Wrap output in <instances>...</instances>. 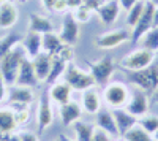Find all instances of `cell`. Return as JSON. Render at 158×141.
<instances>
[{"label": "cell", "instance_id": "8", "mask_svg": "<svg viewBox=\"0 0 158 141\" xmlns=\"http://www.w3.org/2000/svg\"><path fill=\"white\" fill-rule=\"evenodd\" d=\"M128 40H130V32L127 29H114V30L98 35L95 38V46L104 51H109V49H114L117 46L123 45Z\"/></svg>", "mask_w": 158, "mask_h": 141}, {"label": "cell", "instance_id": "11", "mask_svg": "<svg viewBox=\"0 0 158 141\" xmlns=\"http://www.w3.org/2000/svg\"><path fill=\"white\" fill-rule=\"evenodd\" d=\"M6 100L11 108H18V106H30L35 100V94L32 91V87H24L13 84L8 86V94Z\"/></svg>", "mask_w": 158, "mask_h": 141}, {"label": "cell", "instance_id": "28", "mask_svg": "<svg viewBox=\"0 0 158 141\" xmlns=\"http://www.w3.org/2000/svg\"><path fill=\"white\" fill-rule=\"evenodd\" d=\"M21 41H22V36L19 33L11 32V33L3 35L2 38H0V59H2L3 56H6L10 51H13L16 46H19Z\"/></svg>", "mask_w": 158, "mask_h": 141}, {"label": "cell", "instance_id": "9", "mask_svg": "<svg viewBox=\"0 0 158 141\" xmlns=\"http://www.w3.org/2000/svg\"><path fill=\"white\" fill-rule=\"evenodd\" d=\"M153 10H155V5L149 0H146V6H144V11L141 18L138 19V22L131 27V32H130V40L138 43L139 38L146 33L147 30H150L153 27Z\"/></svg>", "mask_w": 158, "mask_h": 141}, {"label": "cell", "instance_id": "2", "mask_svg": "<svg viewBox=\"0 0 158 141\" xmlns=\"http://www.w3.org/2000/svg\"><path fill=\"white\" fill-rule=\"evenodd\" d=\"M127 78L131 86L152 95L155 89L158 87V60H155L147 68H142L138 71H127Z\"/></svg>", "mask_w": 158, "mask_h": 141}, {"label": "cell", "instance_id": "36", "mask_svg": "<svg viewBox=\"0 0 158 141\" xmlns=\"http://www.w3.org/2000/svg\"><path fill=\"white\" fill-rule=\"evenodd\" d=\"M115 138L112 135H109L108 132H104L101 129H98V127H95V132H94V138H92V141H114Z\"/></svg>", "mask_w": 158, "mask_h": 141}, {"label": "cell", "instance_id": "49", "mask_svg": "<svg viewBox=\"0 0 158 141\" xmlns=\"http://www.w3.org/2000/svg\"><path fill=\"white\" fill-rule=\"evenodd\" d=\"M3 2H6V0H0V3H3Z\"/></svg>", "mask_w": 158, "mask_h": 141}, {"label": "cell", "instance_id": "19", "mask_svg": "<svg viewBox=\"0 0 158 141\" xmlns=\"http://www.w3.org/2000/svg\"><path fill=\"white\" fill-rule=\"evenodd\" d=\"M19 11L18 6L11 2L0 3V29H11L13 25L18 22Z\"/></svg>", "mask_w": 158, "mask_h": 141}, {"label": "cell", "instance_id": "23", "mask_svg": "<svg viewBox=\"0 0 158 141\" xmlns=\"http://www.w3.org/2000/svg\"><path fill=\"white\" fill-rule=\"evenodd\" d=\"M29 30L40 33V35H44L49 32H54V24L46 16H41L38 13H32L29 16Z\"/></svg>", "mask_w": 158, "mask_h": 141}, {"label": "cell", "instance_id": "15", "mask_svg": "<svg viewBox=\"0 0 158 141\" xmlns=\"http://www.w3.org/2000/svg\"><path fill=\"white\" fill-rule=\"evenodd\" d=\"M38 78H36V73H35V68H33V63H32V59L29 57H24L21 67H19V71H18V78H16V83L18 86H24V87H36L38 86Z\"/></svg>", "mask_w": 158, "mask_h": 141}, {"label": "cell", "instance_id": "22", "mask_svg": "<svg viewBox=\"0 0 158 141\" xmlns=\"http://www.w3.org/2000/svg\"><path fill=\"white\" fill-rule=\"evenodd\" d=\"M51 60H52V56H49L48 53H43V51L32 59L36 78H38L40 83H43V81L46 83V78H48L49 70H51Z\"/></svg>", "mask_w": 158, "mask_h": 141}, {"label": "cell", "instance_id": "35", "mask_svg": "<svg viewBox=\"0 0 158 141\" xmlns=\"http://www.w3.org/2000/svg\"><path fill=\"white\" fill-rule=\"evenodd\" d=\"M62 60H65L67 63H70V62H73V59H74V46H71V45H65L63 43V46L60 48V51H59V54H57Z\"/></svg>", "mask_w": 158, "mask_h": 141}, {"label": "cell", "instance_id": "41", "mask_svg": "<svg viewBox=\"0 0 158 141\" xmlns=\"http://www.w3.org/2000/svg\"><path fill=\"white\" fill-rule=\"evenodd\" d=\"M5 141H21V139H19L18 133L15 132V133H10V135H6V136H5Z\"/></svg>", "mask_w": 158, "mask_h": 141}, {"label": "cell", "instance_id": "7", "mask_svg": "<svg viewBox=\"0 0 158 141\" xmlns=\"http://www.w3.org/2000/svg\"><path fill=\"white\" fill-rule=\"evenodd\" d=\"M150 95L147 92L141 91V89L131 86L130 87V97H128V103L125 106V109L133 114L136 118H141L144 114H147L150 109Z\"/></svg>", "mask_w": 158, "mask_h": 141}, {"label": "cell", "instance_id": "4", "mask_svg": "<svg viewBox=\"0 0 158 141\" xmlns=\"http://www.w3.org/2000/svg\"><path fill=\"white\" fill-rule=\"evenodd\" d=\"M62 79L67 81L74 92H82V91H85V89H89V87L97 86L94 76L90 75V71L77 67L74 62H70L67 65Z\"/></svg>", "mask_w": 158, "mask_h": 141}, {"label": "cell", "instance_id": "10", "mask_svg": "<svg viewBox=\"0 0 158 141\" xmlns=\"http://www.w3.org/2000/svg\"><path fill=\"white\" fill-rule=\"evenodd\" d=\"M79 103H81L82 111L85 114H89V116H95V114L104 106L100 87L94 86V87H89V89H85V91H82Z\"/></svg>", "mask_w": 158, "mask_h": 141}, {"label": "cell", "instance_id": "45", "mask_svg": "<svg viewBox=\"0 0 158 141\" xmlns=\"http://www.w3.org/2000/svg\"><path fill=\"white\" fill-rule=\"evenodd\" d=\"M152 138H153V141H158V132H155V133L152 135Z\"/></svg>", "mask_w": 158, "mask_h": 141}, {"label": "cell", "instance_id": "24", "mask_svg": "<svg viewBox=\"0 0 158 141\" xmlns=\"http://www.w3.org/2000/svg\"><path fill=\"white\" fill-rule=\"evenodd\" d=\"M18 129V122L15 118L13 108H0V135L6 136L10 133H15Z\"/></svg>", "mask_w": 158, "mask_h": 141}, {"label": "cell", "instance_id": "50", "mask_svg": "<svg viewBox=\"0 0 158 141\" xmlns=\"http://www.w3.org/2000/svg\"><path fill=\"white\" fill-rule=\"evenodd\" d=\"M114 141H123V139H117V138H115V139H114Z\"/></svg>", "mask_w": 158, "mask_h": 141}, {"label": "cell", "instance_id": "46", "mask_svg": "<svg viewBox=\"0 0 158 141\" xmlns=\"http://www.w3.org/2000/svg\"><path fill=\"white\" fill-rule=\"evenodd\" d=\"M149 2H152V3H153V5H155V6H156V5H158V0H149Z\"/></svg>", "mask_w": 158, "mask_h": 141}, {"label": "cell", "instance_id": "12", "mask_svg": "<svg viewBox=\"0 0 158 141\" xmlns=\"http://www.w3.org/2000/svg\"><path fill=\"white\" fill-rule=\"evenodd\" d=\"M36 122H38V132H44L54 122V109H52V101L48 92H41V95H40L36 108Z\"/></svg>", "mask_w": 158, "mask_h": 141}, {"label": "cell", "instance_id": "25", "mask_svg": "<svg viewBox=\"0 0 158 141\" xmlns=\"http://www.w3.org/2000/svg\"><path fill=\"white\" fill-rule=\"evenodd\" d=\"M41 46H43V53H48L49 56H57L60 48L63 46V41L60 40L59 33L49 32L41 35Z\"/></svg>", "mask_w": 158, "mask_h": 141}, {"label": "cell", "instance_id": "47", "mask_svg": "<svg viewBox=\"0 0 158 141\" xmlns=\"http://www.w3.org/2000/svg\"><path fill=\"white\" fill-rule=\"evenodd\" d=\"M0 141H5V136H2V135H0Z\"/></svg>", "mask_w": 158, "mask_h": 141}, {"label": "cell", "instance_id": "39", "mask_svg": "<svg viewBox=\"0 0 158 141\" xmlns=\"http://www.w3.org/2000/svg\"><path fill=\"white\" fill-rule=\"evenodd\" d=\"M117 2H118V5H120V8H122V10L128 11L131 6H133V5L138 2V0H117Z\"/></svg>", "mask_w": 158, "mask_h": 141}, {"label": "cell", "instance_id": "18", "mask_svg": "<svg viewBox=\"0 0 158 141\" xmlns=\"http://www.w3.org/2000/svg\"><path fill=\"white\" fill-rule=\"evenodd\" d=\"M95 127L108 132L114 138H118V130H117V125H115V119H114L112 109H109V108H101L95 114Z\"/></svg>", "mask_w": 158, "mask_h": 141}, {"label": "cell", "instance_id": "33", "mask_svg": "<svg viewBox=\"0 0 158 141\" xmlns=\"http://www.w3.org/2000/svg\"><path fill=\"white\" fill-rule=\"evenodd\" d=\"M92 13H94V11H92L89 6H85L84 3H81L77 8H74L73 15H74V18H76V21H77L79 24H82V22H89V21H90Z\"/></svg>", "mask_w": 158, "mask_h": 141}, {"label": "cell", "instance_id": "1", "mask_svg": "<svg viewBox=\"0 0 158 141\" xmlns=\"http://www.w3.org/2000/svg\"><path fill=\"white\" fill-rule=\"evenodd\" d=\"M103 105L109 109L125 108L130 97V87L122 81H109L104 87H101Z\"/></svg>", "mask_w": 158, "mask_h": 141}, {"label": "cell", "instance_id": "44", "mask_svg": "<svg viewBox=\"0 0 158 141\" xmlns=\"http://www.w3.org/2000/svg\"><path fill=\"white\" fill-rule=\"evenodd\" d=\"M57 141H74V139H71L70 136H67L65 133H60V135H59V139H57Z\"/></svg>", "mask_w": 158, "mask_h": 141}, {"label": "cell", "instance_id": "27", "mask_svg": "<svg viewBox=\"0 0 158 141\" xmlns=\"http://www.w3.org/2000/svg\"><path fill=\"white\" fill-rule=\"evenodd\" d=\"M67 65H68V63L65 62V60H62L59 56H52L51 70H49V75H48V78H46V83H48V84H54L56 81L62 79Z\"/></svg>", "mask_w": 158, "mask_h": 141}, {"label": "cell", "instance_id": "17", "mask_svg": "<svg viewBox=\"0 0 158 141\" xmlns=\"http://www.w3.org/2000/svg\"><path fill=\"white\" fill-rule=\"evenodd\" d=\"M120 10H122V8H120V5H118L117 0H104V2L98 6L97 15H98V18L101 19L103 24L112 25V24L118 19Z\"/></svg>", "mask_w": 158, "mask_h": 141}, {"label": "cell", "instance_id": "31", "mask_svg": "<svg viewBox=\"0 0 158 141\" xmlns=\"http://www.w3.org/2000/svg\"><path fill=\"white\" fill-rule=\"evenodd\" d=\"M138 124L142 127L147 133L153 135L155 132H158V114H144V116L138 118Z\"/></svg>", "mask_w": 158, "mask_h": 141}, {"label": "cell", "instance_id": "6", "mask_svg": "<svg viewBox=\"0 0 158 141\" xmlns=\"http://www.w3.org/2000/svg\"><path fill=\"white\" fill-rule=\"evenodd\" d=\"M89 71L94 76L95 84L98 87H104L112 78V75L115 71V62L112 56H103L98 60H90L89 63Z\"/></svg>", "mask_w": 158, "mask_h": 141}, {"label": "cell", "instance_id": "38", "mask_svg": "<svg viewBox=\"0 0 158 141\" xmlns=\"http://www.w3.org/2000/svg\"><path fill=\"white\" fill-rule=\"evenodd\" d=\"M6 94H8V86L3 81L2 75H0V103H2L3 100H6Z\"/></svg>", "mask_w": 158, "mask_h": 141}, {"label": "cell", "instance_id": "43", "mask_svg": "<svg viewBox=\"0 0 158 141\" xmlns=\"http://www.w3.org/2000/svg\"><path fill=\"white\" fill-rule=\"evenodd\" d=\"M150 101L152 103H158V87L155 89V92L150 95Z\"/></svg>", "mask_w": 158, "mask_h": 141}, {"label": "cell", "instance_id": "48", "mask_svg": "<svg viewBox=\"0 0 158 141\" xmlns=\"http://www.w3.org/2000/svg\"><path fill=\"white\" fill-rule=\"evenodd\" d=\"M19 2H21V3H25V2H27V0H19Z\"/></svg>", "mask_w": 158, "mask_h": 141}, {"label": "cell", "instance_id": "21", "mask_svg": "<svg viewBox=\"0 0 158 141\" xmlns=\"http://www.w3.org/2000/svg\"><path fill=\"white\" fill-rule=\"evenodd\" d=\"M24 51H25V56L29 59H33L35 56H38L40 53L43 51V46H41V35L40 33H35L32 30L27 32V35L22 36V41H21Z\"/></svg>", "mask_w": 158, "mask_h": 141}, {"label": "cell", "instance_id": "16", "mask_svg": "<svg viewBox=\"0 0 158 141\" xmlns=\"http://www.w3.org/2000/svg\"><path fill=\"white\" fill-rule=\"evenodd\" d=\"M73 89L70 87V84L67 81H63V79H59L56 81L54 84H51V89H49V98L52 101V105H63V103H67V101L71 100V95H73Z\"/></svg>", "mask_w": 158, "mask_h": 141}, {"label": "cell", "instance_id": "29", "mask_svg": "<svg viewBox=\"0 0 158 141\" xmlns=\"http://www.w3.org/2000/svg\"><path fill=\"white\" fill-rule=\"evenodd\" d=\"M120 139H123V141H153L152 135L147 133L139 124H135L130 130H127L120 136Z\"/></svg>", "mask_w": 158, "mask_h": 141}, {"label": "cell", "instance_id": "3", "mask_svg": "<svg viewBox=\"0 0 158 141\" xmlns=\"http://www.w3.org/2000/svg\"><path fill=\"white\" fill-rule=\"evenodd\" d=\"M24 57H27V56H25L22 45H19L13 51H10L6 56L0 59V75H2L6 86H13L16 83L18 71H19V67H21Z\"/></svg>", "mask_w": 158, "mask_h": 141}, {"label": "cell", "instance_id": "42", "mask_svg": "<svg viewBox=\"0 0 158 141\" xmlns=\"http://www.w3.org/2000/svg\"><path fill=\"white\" fill-rule=\"evenodd\" d=\"M153 27H158V5L153 10Z\"/></svg>", "mask_w": 158, "mask_h": 141}, {"label": "cell", "instance_id": "14", "mask_svg": "<svg viewBox=\"0 0 158 141\" xmlns=\"http://www.w3.org/2000/svg\"><path fill=\"white\" fill-rule=\"evenodd\" d=\"M57 108H59V118H60V121L65 127H71L74 122L81 121L82 114H84L81 103L73 100V98L70 101H67V103L57 106Z\"/></svg>", "mask_w": 158, "mask_h": 141}, {"label": "cell", "instance_id": "5", "mask_svg": "<svg viewBox=\"0 0 158 141\" xmlns=\"http://www.w3.org/2000/svg\"><path fill=\"white\" fill-rule=\"evenodd\" d=\"M155 60H156V54L153 51H149L146 48H138L122 57L120 67L125 71H138L142 68H147Z\"/></svg>", "mask_w": 158, "mask_h": 141}, {"label": "cell", "instance_id": "26", "mask_svg": "<svg viewBox=\"0 0 158 141\" xmlns=\"http://www.w3.org/2000/svg\"><path fill=\"white\" fill-rule=\"evenodd\" d=\"M73 132H74V141H92L95 132V124H90L85 121H77L73 125Z\"/></svg>", "mask_w": 158, "mask_h": 141}, {"label": "cell", "instance_id": "13", "mask_svg": "<svg viewBox=\"0 0 158 141\" xmlns=\"http://www.w3.org/2000/svg\"><path fill=\"white\" fill-rule=\"evenodd\" d=\"M60 40L65 45L74 46L79 40V22L76 21L71 11H67L62 19V29H60Z\"/></svg>", "mask_w": 158, "mask_h": 141}, {"label": "cell", "instance_id": "20", "mask_svg": "<svg viewBox=\"0 0 158 141\" xmlns=\"http://www.w3.org/2000/svg\"><path fill=\"white\" fill-rule=\"evenodd\" d=\"M114 119H115V125L118 130V138H120L127 130H130L135 124H138V118L130 114L125 108H118V109H112Z\"/></svg>", "mask_w": 158, "mask_h": 141}, {"label": "cell", "instance_id": "32", "mask_svg": "<svg viewBox=\"0 0 158 141\" xmlns=\"http://www.w3.org/2000/svg\"><path fill=\"white\" fill-rule=\"evenodd\" d=\"M144 6H146V0H138V2L127 11V25L128 27H133L138 22V19L141 18L142 11H144Z\"/></svg>", "mask_w": 158, "mask_h": 141}, {"label": "cell", "instance_id": "40", "mask_svg": "<svg viewBox=\"0 0 158 141\" xmlns=\"http://www.w3.org/2000/svg\"><path fill=\"white\" fill-rule=\"evenodd\" d=\"M41 2H43V5H44L49 11H54V5H56L57 0H41Z\"/></svg>", "mask_w": 158, "mask_h": 141}, {"label": "cell", "instance_id": "34", "mask_svg": "<svg viewBox=\"0 0 158 141\" xmlns=\"http://www.w3.org/2000/svg\"><path fill=\"white\" fill-rule=\"evenodd\" d=\"M13 111H15V118H16L18 127L25 125V124L30 121V111H29V106H18V108H13Z\"/></svg>", "mask_w": 158, "mask_h": 141}, {"label": "cell", "instance_id": "30", "mask_svg": "<svg viewBox=\"0 0 158 141\" xmlns=\"http://www.w3.org/2000/svg\"><path fill=\"white\" fill-rule=\"evenodd\" d=\"M139 48H146L149 51H158V27H152L139 38Z\"/></svg>", "mask_w": 158, "mask_h": 141}, {"label": "cell", "instance_id": "37", "mask_svg": "<svg viewBox=\"0 0 158 141\" xmlns=\"http://www.w3.org/2000/svg\"><path fill=\"white\" fill-rule=\"evenodd\" d=\"M18 136L21 141H40L38 139V135L33 133V132H29V130H21L18 132Z\"/></svg>", "mask_w": 158, "mask_h": 141}]
</instances>
